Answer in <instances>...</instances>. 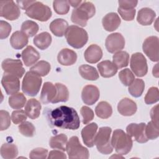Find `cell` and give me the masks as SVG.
I'll return each mask as SVG.
<instances>
[{
	"instance_id": "7dc6e473",
	"label": "cell",
	"mask_w": 159,
	"mask_h": 159,
	"mask_svg": "<svg viewBox=\"0 0 159 159\" xmlns=\"http://www.w3.org/2000/svg\"><path fill=\"white\" fill-rule=\"evenodd\" d=\"M81 114L83 117L82 122L84 124H87L94 118L93 111L88 106H84L81 108Z\"/></svg>"
},
{
	"instance_id": "f1b7e54d",
	"label": "cell",
	"mask_w": 159,
	"mask_h": 159,
	"mask_svg": "<svg viewBox=\"0 0 159 159\" xmlns=\"http://www.w3.org/2000/svg\"><path fill=\"white\" fill-rule=\"evenodd\" d=\"M52 36L47 32H43L36 35L34 38L33 42L35 45L40 50H45L52 43Z\"/></svg>"
},
{
	"instance_id": "2e32d148",
	"label": "cell",
	"mask_w": 159,
	"mask_h": 159,
	"mask_svg": "<svg viewBox=\"0 0 159 159\" xmlns=\"http://www.w3.org/2000/svg\"><path fill=\"white\" fill-rule=\"evenodd\" d=\"M100 93L97 86L88 84L85 86L81 92V99L87 105L94 104L99 98Z\"/></svg>"
},
{
	"instance_id": "f5cc1de1",
	"label": "cell",
	"mask_w": 159,
	"mask_h": 159,
	"mask_svg": "<svg viewBox=\"0 0 159 159\" xmlns=\"http://www.w3.org/2000/svg\"><path fill=\"white\" fill-rule=\"evenodd\" d=\"M48 159H54V158H60V159H66V155L60 150H54L49 152L48 156L47 157Z\"/></svg>"
},
{
	"instance_id": "e0dca14e",
	"label": "cell",
	"mask_w": 159,
	"mask_h": 159,
	"mask_svg": "<svg viewBox=\"0 0 159 159\" xmlns=\"http://www.w3.org/2000/svg\"><path fill=\"white\" fill-rule=\"evenodd\" d=\"M98 124L92 122L84 127L81 130V137L83 143L88 147H93L94 145V139L98 130Z\"/></svg>"
},
{
	"instance_id": "83f0119b",
	"label": "cell",
	"mask_w": 159,
	"mask_h": 159,
	"mask_svg": "<svg viewBox=\"0 0 159 159\" xmlns=\"http://www.w3.org/2000/svg\"><path fill=\"white\" fill-rule=\"evenodd\" d=\"M10 43L14 49L20 50L27 45L28 37L21 31H16L10 38Z\"/></svg>"
},
{
	"instance_id": "f546056e",
	"label": "cell",
	"mask_w": 159,
	"mask_h": 159,
	"mask_svg": "<svg viewBox=\"0 0 159 159\" xmlns=\"http://www.w3.org/2000/svg\"><path fill=\"white\" fill-rule=\"evenodd\" d=\"M79 73L82 78L90 81H95L99 78L96 69L89 65H82L79 67Z\"/></svg>"
},
{
	"instance_id": "7bdbcfd3",
	"label": "cell",
	"mask_w": 159,
	"mask_h": 159,
	"mask_svg": "<svg viewBox=\"0 0 159 159\" xmlns=\"http://www.w3.org/2000/svg\"><path fill=\"white\" fill-rule=\"evenodd\" d=\"M53 7L55 12L60 15L66 14L70 10V4L68 1H54Z\"/></svg>"
},
{
	"instance_id": "ffe728a7",
	"label": "cell",
	"mask_w": 159,
	"mask_h": 159,
	"mask_svg": "<svg viewBox=\"0 0 159 159\" xmlns=\"http://www.w3.org/2000/svg\"><path fill=\"white\" fill-rule=\"evenodd\" d=\"M22 59L26 66H30L35 64L40 58V55L39 52L32 46L29 45L21 53Z\"/></svg>"
},
{
	"instance_id": "8d00e7d4",
	"label": "cell",
	"mask_w": 159,
	"mask_h": 159,
	"mask_svg": "<svg viewBox=\"0 0 159 159\" xmlns=\"http://www.w3.org/2000/svg\"><path fill=\"white\" fill-rule=\"evenodd\" d=\"M51 69L50 63L44 60H40L36 64L33 65L30 71H32L40 76H45L48 74Z\"/></svg>"
},
{
	"instance_id": "6da1fadb",
	"label": "cell",
	"mask_w": 159,
	"mask_h": 159,
	"mask_svg": "<svg viewBox=\"0 0 159 159\" xmlns=\"http://www.w3.org/2000/svg\"><path fill=\"white\" fill-rule=\"evenodd\" d=\"M48 119L52 126L61 129L76 130L80 125L77 112L66 106H61L52 110L48 114Z\"/></svg>"
},
{
	"instance_id": "7c38bea8",
	"label": "cell",
	"mask_w": 159,
	"mask_h": 159,
	"mask_svg": "<svg viewBox=\"0 0 159 159\" xmlns=\"http://www.w3.org/2000/svg\"><path fill=\"white\" fill-rule=\"evenodd\" d=\"M142 49L151 61H158V38L157 36L147 37L143 43Z\"/></svg>"
},
{
	"instance_id": "f907efd6",
	"label": "cell",
	"mask_w": 159,
	"mask_h": 159,
	"mask_svg": "<svg viewBox=\"0 0 159 159\" xmlns=\"http://www.w3.org/2000/svg\"><path fill=\"white\" fill-rule=\"evenodd\" d=\"M11 31V25L6 21L1 20L0 21V39L7 38Z\"/></svg>"
},
{
	"instance_id": "30bf717a",
	"label": "cell",
	"mask_w": 159,
	"mask_h": 159,
	"mask_svg": "<svg viewBox=\"0 0 159 159\" xmlns=\"http://www.w3.org/2000/svg\"><path fill=\"white\" fill-rule=\"evenodd\" d=\"M20 11L17 5L12 1H0V16L9 20L17 19Z\"/></svg>"
},
{
	"instance_id": "1f68e13d",
	"label": "cell",
	"mask_w": 159,
	"mask_h": 159,
	"mask_svg": "<svg viewBox=\"0 0 159 159\" xmlns=\"http://www.w3.org/2000/svg\"><path fill=\"white\" fill-rule=\"evenodd\" d=\"M95 112L98 117L101 119H107L111 116L112 114V109L111 106L107 102L101 101L96 106Z\"/></svg>"
},
{
	"instance_id": "ee69618b",
	"label": "cell",
	"mask_w": 159,
	"mask_h": 159,
	"mask_svg": "<svg viewBox=\"0 0 159 159\" xmlns=\"http://www.w3.org/2000/svg\"><path fill=\"white\" fill-rule=\"evenodd\" d=\"M145 102L147 104H154L158 101L159 91L157 87H151L145 96Z\"/></svg>"
},
{
	"instance_id": "74e56055",
	"label": "cell",
	"mask_w": 159,
	"mask_h": 159,
	"mask_svg": "<svg viewBox=\"0 0 159 159\" xmlns=\"http://www.w3.org/2000/svg\"><path fill=\"white\" fill-rule=\"evenodd\" d=\"M9 105L11 107L15 109H21L26 102V98L22 93H17L9 98Z\"/></svg>"
},
{
	"instance_id": "9a60e30c",
	"label": "cell",
	"mask_w": 159,
	"mask_h": 159,
	"mask_svg": "<svg viewBox=\"0 0 159 159\" xmlns=\"http://www.w3.org/2000/svg\"><path fill=\"white\" fill-rule=\"evenodd\" d=\"M1 84L8 95L16 94L20 89L19 78L14 75L4 73L1 80Z\"/></svg>"
},
{
	"instance_id": "ba28073f",
	"label": "cell",
	"mask_w": 159,
	"mask_h": 159,
	"mask_svg": "<svg viewBox=\"0 0 159 159\" xmlns=\"http://www.w3.org/2000/svg\"><path fill=\"white\" fill-rule=\"evenodd\" d=\"M66 151L69 158H89V154L87 148L83 147L80 142L77 136L71 137L66 145Z\"/></svg>"
},
{
	"instance_id": "ac0fdd59",
	"label": "cell",
	"mask_w": 159,
	"mask_h": 159,
	"mask_svg": "<svg viewBox=\"0 0 159 159\" xmlns=\"http://www.w3.org/2000/svg\"><path fill=\"white\" fill-rule=\"evenodd\" d=\"M137 109L136 103L128 98L121 99L117 104L118 112L124 116H131L134 115Z\"/></svg>"
},
{
	"instance_id": "4dcf8cb0",
	"label": "cell",
	"mask_w": 159,
	"mask_h": 159,
	"mask_svg": "<svg viewBox=\"0 0 159 159\" xmlns=\"http://www.w3.org/2000/svg\"><path fill=\"white\" fill-rule=\"evenodd\" d=\"M67 141V136L64 134H60L53 136L50 138L49 141V145L52 148L65 151Z\"/></svg>"
},
{
	"instance_id": "d4e9b609",
	"label": "cell",
	"mask_w": 159,
	"mask_h": 159,
	"mask_svg": "<svg viewBox=\"0 0 159 159\" xmlns=\"http://www.w3.org/2000/svg\"><path fill=\"white\" fill-rule=\"evenodd\" d=\"M42 106L40 102L34 98L30 99L27 102L24 111L27 116L31 119H35L40 116Z\"/></svg>"
},
{
	"instance_id": "484cf974",
	"label": "cell",
	"mask_w": 159,
	"mask_h": 159,
	"mask_svg": "<svg viewBox=\"0 0 159 159\" xmlns=\"http://www.w3.org/2000/svg\"><path fill=\"white\" fill-rule=\"evenodd\" d=\"M97 67L101 76L104 78H111L114 76L117 71L116 66L109 60L101 61L97 65Z\"/></svg>"
},
{
	"instance_id": "bcb514c9",
	"label": "cell",
	"mask_w": 159,
	"mask_h": 159,
	"mask_svg": "<svg viewBox=\"0 0 159 159\" xmlns=\"http://www.w3.org/2000/svg\"><path fill=\"white\" fill-rule=\"evenodd\" d=\"M27 114L23 110L19 109L14 111L11 114V119L14 124H19L22 123L27 119Z\"/></svg>"
},
{
	"instance_id": "5b68a950",
	"label": "cell",
	"mask_w": 159,
	"mask_h": 159,
	"mask_svg": "<svg viewBox=\"0 0 159 159\" xmlns=\"http://www.w3.org/2000/svg\"><path fill=\"white\" fill-rule=\"evenodd\" d=\"M112 129L109 127L99 128L94 139V145L98 150L102 154H110L113 151L111 142V134Z\"/></svg>"
},
{
	"instance_id": "7402d4cb",
	"label": "cell",
	"mask_w": 159,
	"mask_h": 159,
	"mask_svg": "<svg viewBox=\"0 0 159 159\" xmlns=\"http://www.w3.org/2000/svg\"><path fill=\"white\" fill-rule=\"evenodd\" d=\"M84 58L89 63H96L99 61L102 57L101 48L96 44H91L84 52Z\"/></svg>"
},
{
	"instance_id": "5bb4252c",
	"label": "cell",
	"mask_w": 159,
	"mask_h": 159,
	"mask_svg": "<svg viewBox=\"0 0 159 159\" xmlns=\"http://www.w3.org/2000/svg\"><path fill=\"white\" fill-rule=\"evenodd\" d=\"M145 124L143 122L140 124H130L126 127L127 134L131 138L133 137L136 142L140 143H145L148 140L145 134Z\"/></svg>"
},
{
	"instance_id": "c3c4849f",
	"label": "cell",
	"mask_w": 159,
	"mask_h": 159,
	"mask_svg": "<svg viewBox=\"0 0 159 159\" xmlns=\"http://www.w3.org/2000/svg\"><path fill=\"white\" fill-rule=\"evenodd\" d=\"M48 150L43 148H36L33 149L29 154V158L31 159H45L47 158Z\"/></svg>"
},
{
	"instance_id": "8992f818",
	"label": "cell",
	"mask_w": 159,
	"mask_h": 159,
	"mask_svg": "<svg viewBox=\"0 0 159 159\" xmlns=\"http://www.w3.org/2000/svg\"><path fill=\"white\" fill-rule=\"evenodd\" d=\"M42 80L41 77L32 71L25 73L22 83L23 93L30 96H36L41 87Z\"/></svg>"
},
{
	"instance_id": "d6986e66",
	"label": "cell",
	"mask_w": 159,
	"mask_h": 159,
	"mask_svg": "<svg viewBox=\"0 0 159 159\" xmlns=\"http://www.w3.org/2000/svg\"><path fill=\"white\" fill-rule=\"evenodd\" d=\"M121 22L120 18L116 12H110L107 14L102 20V24L104 29L108 32H112L116 30Z\"/></svg>"
},
{
	"instance_id": "e575fe53",
	"label": "cell",
	"mask_w": 159,
	"mask_h": 159,
	"mask_svg": "<svg viewBox=\"0 0 159 159\" xmlns=\"http://www.w3.org/2000/svg\"><path fill=\"white\" fill-rule=\"evenodd\" d=\"M55 86L57 88V94L52 100V103L66 102L69 98V91L66 86L59 83H57Z\"/></svg>"
},
{
	"instance_id": "b9f144b4",
	"label": "cell",
	"mask_w": 159,
	"mask_h": 159,
	"mask_svg": "<svg viewBox=\"0 0 159 159\" xmlns=\"http://www.w3.org/2000/svg\"><path fill=\"white\" fill-rule=\"evenodd\" d=\"M119 78L121 83L126 86H129L135 80L134 73L129 68L122 70L119 73Z\"/></svg>"
},
{
	"instance_id": "52a82bcc",
	"label": "cell",
	"mask_w": 159,
	"mask_h": 159,
	"mask_svg": "<svg viewBox=\"0 0 159 159\" xmlns=\"http://www.w3.org/2000/svg\"><path fill=\"white\" fill-rule=\"evenodd\" d=\"M25 14L33 19L45 22L51 17L52 13L48 6L35 1L25 10Z\"/></svg>"
},
{
	"instance_id": "9f6ffc18",
	"label": "cell",
	"mask_w": 159,
	"mask_h": 159,
	"mask_svg": "<svg viewBox=\"0 0 159 159\" xmlns=\"http://www.w3.org/2000/svg\"><path fill=\"white\" fill-rule=\"evenodd\" d=\"M69 4H70L72 7H78L81 3H82V1L81 0H78V1H72V0H69L68 1Z\"/></svg>"
},
{
	"instance_id": "603a6c76",
	"label": "cell",
	"mask_w": 159,
	"mask_h": 159,
	"mask_svg": "<svg viewBox=\"0 0 159 159\" xmlns=\"http://www.w3.org/2000/svg\"><path fill=\"white\" fill-rule=\"evenodd\" d=\"M57 94V88L51 82H45L40 93V101L43 104L52 102Z\"/></svg>"
},
{
	"instance_id": "4fadbf2b",
	"label": "cell",
	"mask_w": 159,
	"mask_h": 159,
	"mask_svg": "<svg viewBox=\"0 0 159 159\" xmlns=\"http://www.w3.org/2000/svg\"><path fill=\"white\" fill-rule=\"evenodd\" d=\"M105 46L107 52L111 53L120 51L125 47L124 37L118 32L109 34L106 39Z\"/></svg>"
},
{
	"instance_id": "ab89813d",
	"label": "cell",
	"mask_w": 159,
	"mask_h": 159,
	"mask_svg": "<svg viewBox=\"0 0 159 159\" xmlns=\"http://www.w3.org/2000/svg\"><path fill=\"white\" fill-rule=\"evenodd\" d=\"M18 129L19 132L25 137H32L35 133V128L34 125L28 121H24L21 123L19 125Z\"/></svg>"
},
{
	"instance_id": "836d02e7",
	"label": "cell",
	"mask_w": 159,
	"mask_h": 159,
	"mask_svg": "<svg viewBox=\"0 0 159 159\" xmlns=\"http://www.w3.org/2000/svg\"><path fill=\"white\" fill-rule=\"evenodd\" d=\"M129 55L125 51H119L114 53L112 57V63L118 68H122L128 65Z\"/></svg>"
},
{
	"instance_id": "277c9868",
	"label": "cell",
	"mask_w": 159,
	"mask_h": 159,
	"mask_svg": "<svg viewBox=\"0 0 159 159\" xmlns=\"http://www.w3.org/2000/svg\"><path fill=\"white\" fill-rule=\"evenodd\" d=\"M65 35L67 43L72 47L77 49L82 48L88 40L87 32L83 28L75 25L68 27Z\"/></svg>"
},
{
	"instance_id": "8fae6325",
	"label": "cell",
	"mask_w": 159,
	"mask_h": 159,
	"mask_svg": "<svg viewBox=\"0 0 159 159\" xmlns=\"http://www.w3.org/2000/svg\"><path fill=\"white\" fill-rule=\"evenodd\" d=\"M1 67L4 73L14 75L19 78H22L25 73V69L20 60L5 59L1 63Z\"/></svg>"
},
{
	"instance_id": "d590c367",
	"label": "cell",
	"mask_w": 159,
	"mask_h": 159,
	"mask_svg": "<svg viewBox=\"0 0 159 159\" xmlns=\"http://www.w3.org/2000/svg\"><path fill=\"white\" fill-rule=\"evenodd\" d=\"M145 88V83L142 79L137 78L129 86V93L135 98L142 96Z\"/></svg>"
},
{
	"instance_id": "681fc988",
	"label": "cell",
	"mask_w": 159,
	"mask_h": 159,
	"mask_svg": "<svg viewBox=\"0 0 159 159\" xmlns=\"http://www.w3.org/2000/svg\"><path fill=\"white\" fill-rule=\"evenodd\" d=\"M118 12L119 13L121 17L126 20V21H131L132 20L135 15L136 10L135 9H122L118 7Z\"/></svg>"
},
{
	"instance_id": "816d5d0a",
	"label": "cell",
	"mask_w": 159,
	"mask_h": 159,
	"mask_svg": "<svg viewBox=\"0 0 159 159\" xmlns=\"http://www.w3.org/2000/svg\"><path fill=\"white\" fill-rule=\"evenodd\" d=\"M119 7L122 9H135L136 6L137 5L138 1H130V0H123V1H119Z\"/></svg>"
},
{
	"instance_id": "11a10c76",
	"label": "cell",
	"mask_w": 159,
	"mask_h": 159,
	"mask_svg": "<svg viewBox=\"0 0 159 159\" xmlns=\"http://www.w3.org/2000/svg\"><path fill=\"white\" fill-rule=\"evenodd\" d=\"M35 1H17L16 3L17 4L19 7L26 10Z\"/></svg>"
},
{
	"instance_id": "cb8c5ba5",
	"label": "cell",
	"mask_w": 159,
	"mask_h": 159,
	"mask_svg": "<svg viewBox=\"0 0 159 159\" xmlns=\"http://www.w3.org/2000/svg\"><path fill=\"white\" fill-rule=\"evenodd\" d=\"M156 16L155 12L149 7L140 9L137 14V20L142 25H149L155 20Z\"/></svg>"
},
{
	"instance_id": "db71d44e",
	"label": "cell",
	"mask_w": 159,
	"mask_h": 159,
	"mask_svg": "<svg viewBox=\"0 0 159 159\" xmlns=\"http://www.w3.org/2000/svg\"><path fill=\"white\" fill-rule=\"evenodd\" d=\"M150 117L152 121L158 125V105L153 107L150 111Z\"/></svg>"
},
{
	"instance_id": "4316f807",
	"label": "cell",
	"mask_w": 159,
	"mask_h": 159,
	"mask_svg": "<svg viewBox=\"0 0 159 159\" xmlns=\"http://www.w3.org/2000/svg\"><path fill=\"white\" fill-rule=\"evenodd\" d=\"M67 21L63 19H56L50 24L49 28L51 32L57 37H62L68 27Z\"/></svg>"
},
{
	"instance_id": "f35d334b",
	"label": "cell",
	"mask_w": 159,
	"mask_h": 159,
	"mask_svg": "<svg viewBox=\"0 0 159 159\" xmlns=\"http://www.w3.org/2000/svg\"><path fill=\"white\" fill-rule=\"evenodd\" d=\"M39 25L34 21L27 20L24 21L21 25V32L28 37H32L39 31Z\"/></svg>"
},
{
	"instance_id": "7a4b0ae2",
	"label": "cell",
	"mask_w": 159,
	"mask_h": 159,
	"mask_svg": "<svg viewBox=\"0 0 159 159\" xmlns=\"http://www.w3.org/2000/svg\"><path fill=\"white\" fill-rule=\"evenodd\" d=\"M96 12L94 5L89 1H83L82 3L72 11L71 21L81 27H85L89 19L93 17Z\"/></svg>"
},
{
	"instance_id": "3957f363",
	"label": "cell",
	"mask_w": 159,
	"mask_h": 159,
	"mask_svg": "<svg viewBox=\"0 0 159 159\" xmlns=\"http://www.w3.org/2000/svg\"><path fill=\"white\" fill-rule=\"evenodd\" d=\"M111 145L119 155H127L132 149L133 141L132 138L122 129H116L113 132Z\"/></svg>"
},
{
	"instance_id": "44dd1931",
	"label": "cell",
	"mask_w": 159,
	"mask_h": 159,
	"mask_svg": "<svg viewBox=\"0 0 159 159\" xmlns=\"http://www.w3.org/2000/svg\"><path fill=\"white\" fill-rule=\"evenodd\" d=\"M77 60L76 53L69 48H63L60 51L57 56V60L63 66L73 65Z\"/></svg>"
},
{
	"instance_id": "6f0895ef",
	"label": "cell",
	"mask_w": 159,
	"mask_h": 159,
	"mask_svg": "<svg viewBox=\"0 0 159 159\" xmlns=\"http://www.w3.org/2000/svg\"><path fill=\"white\" fill-rule=\"evenodd\" d=\"M158 63L157 64H156V65H155V66H154L153 67V71H155V72H154L153 73V76H155V77H157V78H158Z\"/></svg>"
},
{
	"instance_id": "d6a6232c",
	"label": "cell",
	"mask_w": 159,
	"mask_h": 159,
	"mask_svg": "<svg viewBox=\"0 0 159 159\" xmlns=\"http://www.w3.org/2000/svg\"><path fill=\"white\" fill-rule=\"evenodd\" d=\"M18 149L16 145L5 143L1 147V155L4 159H12L17 157Z\"/></svg>"
},
{
	"instance_id": "9c48e42d",
	"label": "cell",
	"mask_w": 159,
	"mask_h": 159,
	"mask_svg": "<svg viewBox=\"0 0 159 159\" xmlns=\"http://www.w3.org/2000/svg\"><path fill=\"white\" fill-rule=\"evenodd\" d=\"M130 66L132 71L137 76H144L148 72L147 60L142 53L136 52L132 55Z\"/></svg>"
},
{
	"instance_id": "f6af8a7d",
	"label": "cell",
	"mask_w": 159,
	"mask_h": 159,
	"mask_svg": "<svg viewBox=\"0 0 159 159\" xmlns=\"http://www.w3.org/2000/svg\"><path fill=\"white\" fill-rule=\"evenodd\" d=\"M11 125V117L7 111H0V130L2 131L7 129Z\"/></svg>"
},
{
	"instance_id": "60d3db41",
	"label": "cell",
	"mask_w": 159,
	"mask_h": 159,
	"mask_svg": "<svg viewBox=\"0 0 159 159\" xmlns=\"http://www.w3.org/2000/svg\"><path fill=\"white\" fill-rule=\"evenodd\" d=\"M145 134L148 140L156 139L159 136L158 125L152 121L148 122L147 125H145Z\"/></svg>"
}]
</instances>
